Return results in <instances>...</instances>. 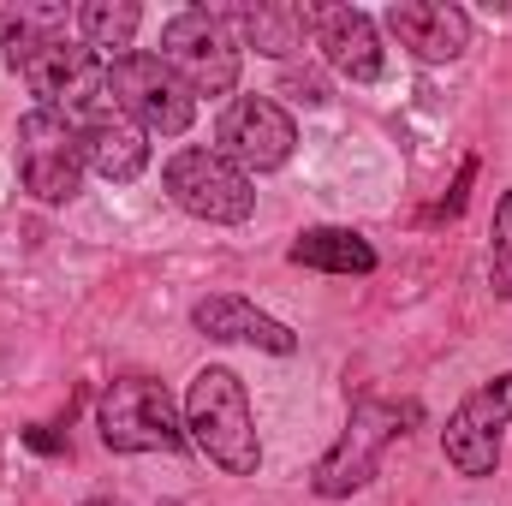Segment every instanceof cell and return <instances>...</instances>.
<instances>
[{
	"label": "cell",
	"mask_w": 512,
	"mask_h": 506,
	"mask_svg": "<svg viewBox=\"0 0 512 506\" xmlns=\"http://www.w3.org/2000/svg\"><path fill=\"white\" fill-rule=\"evenodd\" d=\"M316 48L322 60L352 78V84H376L382 78V30L364 6H316Z\"/></svg>",
	"instance_id": "5bb4252c"
},
{
	"label": "cell",
	"mask_w": 512,
	"mask_h": 506,
	"mask_svg": "<svg viewBox=\"0 0 512 506\" xmlns=\"http://www.w3.org/2000/svg\"><path fill=\"white\" fill-rule=\"evenodd\" d=\"M471 179H477V161H465V167H459V179H453V191L441 197V209H435L429 221H453V215L465 209V191H471Z\"/></svg>",
	"instance_id": "d6986e66"
},
{
	"label": "cell",
	"mask_w": 512,
	"mask_h": 506,
	"mask_svg": "<svg viewBox=\"0 0 512 506\" xmlns=\"http://www.w3.org/2000/svg\"><path fill=\"white\" fill-rule=\"evenodd\" d=\"M221 12V6H215ZM227 30L239 36V48H256L268 60H292L304 54V42L316 36V6H298V0H256V6H227L221 12Z\"/></svg>",
	"instance_id": "9a60e30c"
},
{
	"label": "cell",
	"mask_w": 512,
	"mask_h": 506,
	"mask_svg": "<svg viewBox=\"0 0 512 506\" xmlns=\"http://www.w3.org/2000/svg\"><path fill=\"white\" fill-rule=\"evenodd\" d=\"M489 286L495 298H512V191L495 203V227H489Z\"/></svg>",
	"instance_id": "ac0fdd59"
},
{
	"label": "cell",
	"mask_w": 512,
	"mask_h": 506,
	"mask_svg": "<svg viewBox=\"0 0 512 506\" xmlns=\"http://www.w3.org/2000/svg\"><path fill=\"white\" fill-rule=\"evenodd\" d=\"M161 60L191 84V96H233L239 90V36L215 6H185L161 24Z\"/></svg>",
	"instance_id": "8992f818"
},
{
	"label": "cell",
	"mask_w": 512,
	"mask_h": 506,
	"mask_svg": "<svg viewBox=\"0 0 512 506\" xmlns=\"http://www.w3.org/2000/svg\"><path fill=\"white\" fill-rule=\"evenodd\" d=\"M96 429H102L108 453H185L191 447L173 393L149 376L108 381V393L96 405Z\"/></svg>",
	"instance_id": "277c9868"
},
{
	"label": "cell",
	"mask_w": 512,
	"mask_h": 506,
	"mask_svg": "<svg viewBox=\"0 0 512 506\" xmlns=\"http://www.w3.org/2000/svg\"><path fill=\"white\" fill-rule=\"evenodd\" d=\"M84 137L60 108H30L18 120V179L36 203H72L78 179H84Z\"/></svg>",
	"instance_id": "52a82bcc"
},
{
	"label": "cell",
	"mask_w": 512,
	"mask_h": 506,
	"mask_svg": "<svg viewBox=\"0 0 512 506\" xmlns=\"http://www.w3.org/2000/svg\"><path fill=\"white\" fill-rule=\"evenodd\" d=\"M387 30L423 66H447V60H459L471 48V12L447 6V0H393L387 6Z\"/></svg>",
	"instance_id": "4fadbf2b"
},
{
	"label": "cell",
	"mask_w": 512,
	"mask_h": 506,
	"mask_svg": "<svg viewBox=\"0 0 512 506\" xmlns=\"http://www.w3.org/2000/svg\"><path fill=\"white\" fill-rule=\"evenodd\" d=\"M161 185H167V197L185 209V215H197V221H209V227H245L256 215V185L245 167H233L221 149H173L167 155V167H161Z\"/></svg>",
	"instance_id": "5b68a950"
},
{
	"label": "cell",
	"mask_w": 512,
	"mask_h": 506,
	"mask_svg": "<svg viewBox=\"0 0 512 506\" xmlns=\"http://www.w3.org/2000/svg\"><path fill=\"white\" fill-rule=\"evenodd\" d=\"M215 137H221V155H227L233 167H245L251 179L286 167L292 149H298V126H292V114H286L274 96H233Z\"/></svg>",
	"instance_id": "8fae6325"
},
{
	"label": "cell",
	"mask_w": 512,
	"mask_h": 506,
	"mask_svg": "<svg viewBox=\"0 0 512 506\" xmlns=\"http://www.w3.org/2000/svg\"><path fill=\"white\" fill-rule=\"evenodd\" d=\"M137 24H143V12L131 6V0H84L78 6V42L102 60H126L137 54Z\"/></svg>",
	"instance_id": "e0dca14e"
},
{
	"label": "cell",
	"mask_w": 512,
	"mask_h": 506,
	"mask_svg": "<svg viewBox=\"0 0 512 506\" xmlns=\"http://www.w3.org/2000/svg\"><path fill=\"white\" fill-rule=\"evenodd\" d=\"M66 6H12L0 12V48H6V66L30 84V96H42V108H72L84 102L90 90L108 84V66L66 36Z\"/></svg>",
	"instance_id": "6da1fadb"
},
{
	"label": "cell",
	"mask_w": 512,
	"mask_h": 506,
	"mask_svg": "<svg viewBox=\"0 0 512 506\" xmlns=\"http://www.w3.org/2000/svg\"><path fill=\"white\" fill-rule=\"evenodd\" d=\"M84 506H120V501H84Z\"/></svg>",
	"instance_id": "44dd1931"
},
{
	"label": "cell",
	"mask_w": 512,
	"mask_h": 506,
	"mask_svg": "<svg viewBox=\"0 0 512 506\" xmlns=\"http://www.w3.org/2000/svg\"><path fill=\"white\" fill-rule=\"evenodd\" d=\"M161 506H179V501H161Z\"/></svg>",
	"instance_id": "7402d4cb"
},
{
	"label": "cell",
	"mask_w": 512,
	"mask_h": 506,
	"mask_svg": "<svg viewBox=\"0 0 512 506\" xmlns=\"http://www.w3.org/2000/svg\"><path fill=\"white\" fill-rule=\"evenodd\" d=\"M417 423H423V405H417V399H358L352 417H346V429H340V441L316 459L310 489H316L322 501H352L358 489L376 483L387 447L405 441Z\"/></svg>",
	"instance_id": "7a4b0ae2"
},
{
	"label": "cell",
	"mask_w": 512,
	"mask_h": 506,
	"mask_svg": "<svg viewBox=\"0 0 512 506\" xmlns=\"http://www.w3.org/2000/svg\"><path fill=\"white\" fill-rule=\"evenodd\" d=\"M66 120L78 126V137H84V161H90L108 185H131V179L149 167V131H143L126 108L114 102V90H108V84H102V90H90L84 102H72V108H66Z\"/></svg>",
	"instance_id": "30bf717a"
},
{
	"label": "cell",
	"mask_w": 512,
	"mask_h": 506,
	"mask_svg": "<svg viewBox=\"0 0 512 506\" xmlns=\"http://www.w3.org/2000/svg\"><path fill=\"white\" fill-rule=\"evenodd\" d=\"M286 256L316 274H376V245L352 227H304L286 245Z\"/></svg>",
	"instance_id": "2e32d148"
},
{
	"label": "cell",
	"mask_w": 512,
	"mask_h": 506,
	"mask_svg": "<svg viewBox=\"0 0 512 506\" xmlns=\"http://www.w3.org/2000/svg\"><path fill=\"white\" fill-rule=\"evenodd\" d=\"M108 90H114V102H120L143 131L179 137V131H191V120H197V96H191V84H185L161 54H126V60H108Z\"/></svg>",
	"instance_id": "ba28073f"
},
{
	"label": "cell",
	"mask_w": 512,
	"mask_h": 506,
	"mask_svg": "<svg viewBox=\"0 0 512 506\" xmlns=\"http://www.w3.org/2000/svg\"><path fill=\"white\" fill-rule=\"evenodd\" d=\"M286 90H292L298 102H328V84H322L316 72H292V78H286Z\"/></svg>",
	"instance_id": "ffe728a7"
},
{
	"label": "cell",
	"mask_w": 512,
	"mask_h": 506,
	"mask_svg": "<svg viewBox=\"0 0 512 506\" xmlns=\"http://www.w3.org/2000/svg\"><path fill=\"white\" fill-rule=\"evenodd\" d=\"M191 328H197L203 340H221V346H256V352H274V358H292V352H298V334H292L280 316L256 310L251 298H239V292L197 298V304H191Z\"/></svg>",
	"instance_id": "7c38bea8"
},
{
	"label": "cell",
	"mask_w": 512,
	"mask_h": 506,
	"mask_svg": "<svg viewBox=\"0 0 512 506\" xmlns=\"http://www.w3.org/2000/svg\"><path fill=\"white\" fill-rule=\"evenodd\" d=\"M185 435L227 477H256V465H262L251 393H245V381L233 376L227 364H203L191 376V387H185Z\"/></svg>",
	"instance_id": "3957f363"
},
{
	"label": "cell",
	"mask_w": 512,
	"mask_h": 506,
	"mask_svg": "<svg viewBox=\"0 0 512 506\" xmlns=\"http://www.w3.org/2000/svg\"><path fill=\"white\" fill-rule=\"evenodd\" d=\"M507 423H512V370L459 399V411L441 429L447 465L459 477H495L501 471V435H507Z\"/></svg>",
	"instance_id": "9c48e42d"
}]
</instances>
